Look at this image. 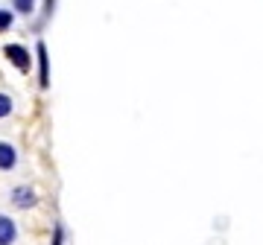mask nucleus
<instances>
[{"label":"nucleus","mask_w":263,"mask_h":245,"mask_svg":"<svg viewBox=\"0 0 263 245\" xmlns=\"http://www.w3.org/2000/svg\"><path fill=\"white\" fill-rule=\"evenodd\" d=\"M50 245H65V225L62 222L53 225V239H50Z\"/></svg>","instance_id":"nucleus-10"},{"label":"nucleus","mask_w":263,"mask_h":245,"mask_svg":"<svg viewBox=\"0 0 263 245\" xmlns=\"http://www.w3.org/2000/svg\"><path fill=\"white\" fill-rule=\"evenodd\" d=\"M9 201L15 210H32L38 205V190L32 184H15L9 190Z\"/></svg>","instance_id":"nucleus-3"},{"label":"nucleus","mask_w":263,"mask_h":245,"mask_svg":"<svg viewBox=\"0 0 263 245\" xmlns=\"http://www.w3.org/2000/svg\"><path fill=\"white\" fill-rule=\"evenodd\" d=\"M18 222L9 213H0V245H15L18 242Z\"/></svg>","instance_id":"nucleus-4"},{"label":"nucleus","mask_w":263,"mask_h":245,"mask_svg":"<svg viewBox=\"0 0 263 245\" xmlns=\"http://www.w3.org/2000/svg\"><path fill=\"white\" fill-rule=\"evenodd\" d=\"M56 9H59V0H41V15H38V21H35V27H32V29L41 32L50 21L56 18Z\"/></svg>","instance_id":"nucleus-6"},{"label":"nucleus","mask_w":263,"mask_h":245,"mask_svg":"<svg viewBox=\"0 0 263 245\" xmlns=\"http://www.w3.org/2000/svg\"><path fill=\"white\" fill-rule=\"evenodd\" d=\"M15 167H18V149H15V143L0 140V172H12Z\"/></svg>","instance_id":"nucleus-5"},{"label":"nucleus","mask_w":263,"mask_h":245,"mask_svg":"<svg viewBox=\"0 0 263 245\" xmlns=\"http://www.w3.org/2000/svg\"><path fill=\"white\" fill-rule=\"evenodd\" d=\"M12 111H15V99H12L6 91H0V120L12 117Z\"/></svg>","instance_id":"nucleus-9"},{"label":"nucleus","mask_w":263,"mask_h":245,"mask_svg":"<svg viewBox=\"0 0 263 245\" xmlns=\"http://www.w3.org/2000/svg\"><path fill=\"white\" fill-rule=\"evenodd\" d=\"M3 58H6L21 76H29L35 70V53H32L27 44H21V41H6V44H3Z\"/></svg>","instance_id":"nucleus-1"},{"label":"nucleus","mask_w":263,"mask_h":245,"mask_svg":"<svg viewBox=\"0 0 263 245\" xmlns=\"http://www.w3.org/2000/svg\"><path fill=\"white\" fill-rule=\"evenodd\" d=\"M12 3V12L18 15V18H35V12H38V3L41 0H9Z\"/></svg>","instance_id":"nucleus-7"},{"label":"nucleus","mask_w":263,"mask_h":245,"mask_svg":"<svg viewBox=\"0 0 263 245\" xmlns=\"http://www.w3.org/2000/svg\"><path fill=\"white\" fill-rule=\"evenodd\" d=\"M15 21H18V15L9 9H0V32H9V29H15Z\"/></svg>","instance_id":"nucleus-8"},{"label":"nucleus","mask_w":263,"mask_h":245,"mask_svg":"<svg viewBox=\"0 0 263 245\" xmlns=\"http://www.w3.org/2000/svg\"><path fill=\"white\" fill-rule=\"evenodd\" d=\"M32 53H35V79H38V88H41V91H50V53H47V41H41V38H38L35 47H32Z\"/></svg>","instance_id":"nucleus-2"}]
</instances>
